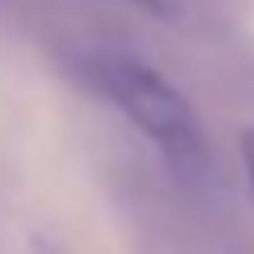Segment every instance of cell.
Here are the masks:
<instances>
[{"label":"cell","mask_w":254,"mask_h":254,"mask_svg":"<svg viewBox=\"0 0 254 254\" xmlns=\"http://www.w3.org/2000/svg\"><path fill=\"white\" fill-rule=\"evenodd\" d=\"M89 76L94 85L112 98V107H121L161 152H170L174 161H192L201 156V125L188 107V98L138 54H94L89 58Z\"/></svg>","instance_id":"6da1fadb"},{"label":"cell","mask_w":254,"mask_h":254,"mask_svg":"<svg viewBox=\"0 0 254 254\" xmlns=\"http://www.w3.org/2000/svg\"><path fill=\"white\" fill-rule=\"evenodd\" d=\"M241 161H246V179H250V188H254V125L241 134Z\"/></svg>","instance_id":"7a4b0ae2"},{"label":"cell","mask_w":254,"mask_h":254,"mask_svg":"<svg viewBox=\"0 0 254 254\" xmlns=\"http://www.w3.org/2000/svg\"><path fill=\"white\" fill-rule=\"evenodd\" d=\"M134 4H143V9H152V13H170V9H174V0H134Z\"/></svg>","instance_id":"3957f363"}]
</instances>
